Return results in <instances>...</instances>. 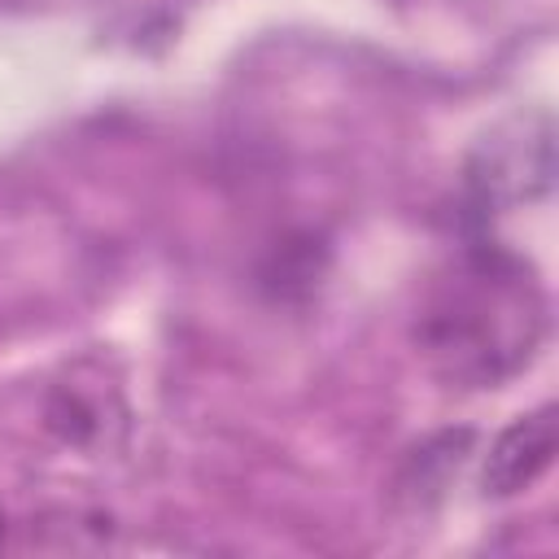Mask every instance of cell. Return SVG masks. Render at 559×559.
<instances>
[{
  "label": "cell",
  "mask_w": 559,
  "mask_h": 559,
  "mask_svg": "<svg viewBox=\"0 0 559 559\" xmlns=\"http://www.w3.org/2000/svg\"><path fill=\"white\" fill-rule=\"evenodd\" d=\"M546 332V297L498 236H467L454 280L419 314L415 341L428 367L459 384L485 389L520 371Z\"/></svg>",
  "instance_id": "1"
},
{
  "label": "cell",
  "mask_w": 559,
  "mask_h": 559,
  "mask_svg": "<svg viewBox=\"0 0 559 559\" xmlns=\"http://www.w3.org/2000/svg\"><path fill=\"white\" fill-rule=\"evenodd\" d=\"M550 175H555V153H550L546 114H520L498 131H489L467 157V175H463L467 236H489L502 214L546 197Z\"/></svg>",
  "instance_id": "2"
},
{
  "label": "cell",
  "mask_w": 559,
  "mask_h": 559,
  "mask_svg": "<svg viewBox=\"0 0 559 559\" xmlns=\"http://www.w3.org/2000/svg\"><path fill=\"white\" fill-rule=\"evenodd\" d=\"M555 441H559V424H555V406H537L520 419H511L480 467V493L485 498H515L524 489H533L546 467L555 463Z\"/></svg>",
  "instance_id": "3"
}]
</instances>
